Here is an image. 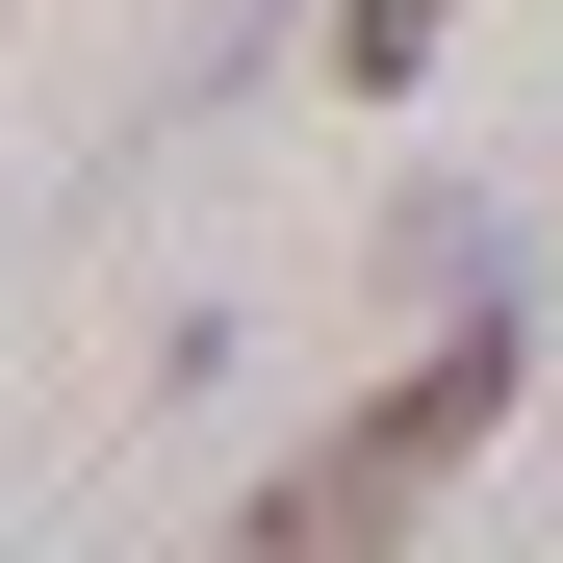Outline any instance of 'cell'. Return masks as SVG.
Instances as JSON below:
<instances>
[{
	"label": "cell",
	"mask_w": 563,
	"mask_h": 563,
	"mask_svg": "<svg viewBox=\"0 0 563 563\" xmlns=\"http://www.w3.org/2000/svg\"><path fill=\"white\" fill-rule=\"evenodd\" d=\"M435 26H461V0H333V52L385 77V103H410V77H435Z\"/></svg>",
	"instance_id": "2"
},
{
	"label": "cell",
	"mask_w": 563,
	"mask_h": 563,
	"mask_svg": "<svg viewBox=\"0 0 563 563\" xmlns=\"http://www.w3.org/2000/svg\"><path fill=\"white\" fill-rule=\"evenodd\" d=\"M512 358H538V333H487V308H461L435 358H385V385H358V410H333L308 461H282V487H256V512H231L206 563H385V538H410V512L461 487V461L512 435Z\"/></svg>",
	"instance_id": "1"
}]
</instances>
